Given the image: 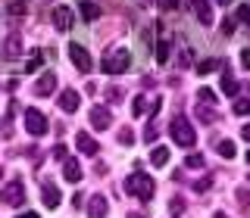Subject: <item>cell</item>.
Segmentation results:
<instances>
[{
    "instance_id": "7c38bea8",
    "label": "cell",
    "mask_w": 250,
    "mask_h": 218,
    "mask_svg": "<svg viewBox=\"0 0 250 218\" xmlns=\"http://www.w3.org/2000/svg\"><path fill=\"white\" fill-rule=\"evenodd\" d=\"M53 25L60 31H69L72 28V10H69V6H57V10H53Z\"/></svg>"
},
{
    "instance_id": "ffe728a7",
    "label": "cell",
    "mask_w": 250,
    "mask_h": 218,
    "mask_svg": "<svg viewBox=\"0 0 250 218\" xmlns=\"http://www.w3.org/2000/svg\"><path fill=\"white\" fill-rule=\"evenodd\" d=\"M197 115H200V122H207V125H213L219 115L213 112V106H203V103H197Z\"/></svg>"
},
{
    "instance_id": "f6af8a7d",
    "label": "cell",
    "mask_w": 250,
    "mask_h": 218,
    "mask_svg": "<svg viewBox=\"0 0 250 218\" xmlns=\"http://www.w3.org/2000/svg\"><path fill=\"white\" fill-rule=\"evenodd\" d=\"M247 162H250V150H247Z\"/></svg>"
},
{
    "instance_id": "484cf974",
    "label": "cell",
    "mask_w": 250,
    "mask_h": 218,
    "mask_svg": "<svg viewBox=\"0 0 250 218\" xmlns=\"http://www.w3.org/2000/svg\"><path fill=\"white\" fill-rule=\"evenodd\" d=\"M169 215H175V218H178V215H185V202L178 200V197L169 202Z\"/></svg>"
},
{
    "instance_id": "d6986e66",
    "label": "cell",
    "mask_w": 250,
    "mask_h": 218,
    "mask_svg": "<svg viewBox=\"0 0 250 218\" xmlns=\"http://www.w3.org/2000/svg\"><path fill=\"white\" fill-rule=\"evenodd\" d=\"M82 16H84V22H94L100 16V6L91 3V0H82Z\"/></svg>"
},
{
    "instance_id": "e0dca14e",
    "label": "cell",
    "mask_w": 250,
    "mask_h": 218,
    "mask_svg": "<svg viewBox=\"0 0 250 218\" xmlns=\"http://www.w3.org/2000/svg\"><path fill=\"white\" fill-rule=\"evenodd\" d=\"M3 53H6V59H16L22 53V44H19V37H6V44H3Z\"/></svg>"
},
{
    "instance_id": "44dd1931",
    "label": "cell",
    "mask_w": 250,
    "mask_h": 218,
    "mask_svg": "<svg viewBox=\"0 0 250 218\" xmlns=\"http://www.w3.org/2000/svg\"><path fill=\"white\" fill-rule=\"evenodd\" d=\"M219 156H222V159H234V144L231 140H219Z\"/></svg>"
},
{
    "instance_id": "f546056e",
    "label": "cell",
    "mask_w": 250,
    "mask_h": 218,
    "mask_svg": "<svg viewBox=\"0 0 250 218\" xmlns=\"http://www.w3.org/2000/svg\"><path fill=\"white\" fill-rule=\"evenodd\" d=\"M188 168H203V156L191 153V156H188Z\"/></svg>"
},
{
    "instance_id": "836d02e7",
    "label": "cell",
    "mask_w": 250,
    "mask_h": 218,
    "mask_svg": "<svg viewBox=\"0 0 250 218\" xmlns=\"http://www.w3.org/2000/svg\"><path fill=\"white\" fill-rule=\"evenodd\" d=\"M222 35H234V22L231 19H222Z\"/></svg>"
},
{
    "instance_id": "2e32d148",
    "label": "cell",
    "mask_w": 250,
    "mask_h": 218,
    "mask_svg": "<svg viewBox=\"0 0 250 218\" xmlns=\"http://www.w3.org/2000/svg\"><path fill=\"white\" fill-rule=\"evenodd\" d=\"M166 162H169V150H166V146H153V150H150V165L163 168Z\"/></svg>"
},
{
    "instance_id": "bcb514c9",
    "label": "cell",
    "mask_w": 250,
    "mask_h": 218,
    "mask_svg": "<svg viewBox=\"0 0 250 218\" xmlns=\"http://www.w3.org/2000/svg\"><path fill=\"white\" fill-rule=\"evenodd\" d=\"M0 175H3V168H0Z\"/></svg>"
},
{
    "instance_id": "83f0119b",
    "label": "cell",
    "mask_w": 250,
    "mask_h": 218,
    "mask_svg": "<svg viewBox=\"0 0 250 218\" xmlns=\"http://www.w3.org/2000/svg\"><path fill=\"white\" fill-rule=\"evenodd\" d=\"M191 59H194V53H191V50H178V59H175V62L185 69V66H191Z\"/></svg>"
},
{
    "instance_id": "f35d334b",
    "label": "cell",
    "mask_w": 250,
    "mask_h": 218,
    "mask_svg": "<svg viewBox=\"0 0 250 218\" xmlns=\"http://www.w3.org/2000/svg\"><path fill=\"white\" fill-rule=\"evenodd\" d=\"M38 66H41V56H35V59H31V62H28V66H25V72H35V69H38Z\"/></svg>"
},
{
    "instance_id": "4dcf8cb0",
    "label": "cell",
    "mask_w": 250,
    "mask_h": 218,
    "mask_svg": "<svg viewBox=\"0 0 250 218\" xmlns=\"http://www.w3.org/2000/svg\"><path fill=\"white\" fill-rule=\"evenodd\" d=\"M234 112H238V115H247L250 112V100H238V103H234Z\"/></svg>"
},
{
    "instance_id": "603a6c76",
    "label": "cell",
    "mask_w": 250,
    "mask_h": 218,
    "mask_svg": "<svg viewBox=\"0 0 250 218\" xmlns=\"http://www.w3.org/2000/svg\"><path fill=\"white\" fill-rule=\"evenodd\" d=\"M197 100H200L203 106H213V103H216V93L209 91V88H200V93H197Z\"/></svg>"
},
{
    "instance_id": "d6a6232c",
    "label": "cell",
    "mask_w": 250,
    "mask_h": 218,
    "mask_svg": "<svg viewBox=\"0 0 250 218\" xmlns=\"http://www.w3.org/2000/svg\"><path fill=\"white\" fill-rule=\"evenodd\" d=\"M66 150H69L66 144H57L53 146V159H66Z\"/></svg>"
},
{
    "instance_id": "b9f144b4",
    "label": "cell",
    "mask_w": 250,
    "mask_h": 218,
    "mask_svg": "<svg viewBox=\"0 0 250 218\" xmlns=\"http://www.w3.org/2000/svg\"><path fill=\"white\" fill-rule=\"evenodd\" d=\"M216 3H219V6H229V3H231V0H216Z\"/></svg>"
},
{
    "instance_id": "e575fe53",
    "label": "cell",
    "mask_w": 250,
    "mask_h": 218,
    "mask_svg": "<svg viewBox=\"0 0 250 218\" xmlns=\"http://www.w3.org/2000/svg\"><path fill=\"white\" fill-rule=\"evenodd\" d=\"M241 66L250 72V47H247V50H241Z\"/></svg>"
},
{
    "instance_id": "52a82bcc",
    "label": "cell",
    "mask_w": 250,
    "mask_h": 218,
    "mask_svg": "<svg viewBox=\"0 0 250 218\" xmlns=\"http://www.w3.org/2000/svg\"><path fill=\"white\" fill-rule=\"evenodd\" d=\"M88 215H91V218H106V215H109V202H106V197H100V193L88 197Z\"/></svg>"
},
{
    "instance_id": "ac0fdd59",
    "label": "cell",
    "mask_w": 250,
    "mask_h": 218,
    "mask_svg": "<svg viewBox=\"0 0 250 218\" xmlns=\"http://www.w3.org/2000/svg\"><path fill=\"white\" fill-rule=\"evenodd\" d=\"M222 91L225 93H238V81H234L231 72H229V62L222 66Z\"/></svg>"
},
{
    "instance_id": "d4e9b609",
    "label": "cell",
    "mask_w": 250,
    "mask_h": 218,
    "mask_svg": "<svg viewBox=\"0 0 250 218\" xmlns=\"http://www.w3.org/2000/svg\"><path fill=\"white\" fill-rule=\"evenodd\" d=\"M25 10H28L25 0H10V13L13 16H25Z\"/></svg>"
},
{
    "instance_id": "74e56055",
    "label": "cell",
    "mask_w": 250,
    "mask_h": 218,
    "mask_svg": "<svg viewBox=\"0 0 250 218\" xmlns=\"http://www.w3.org/2000/svg\"><path fill=\"white\" fill-rule=\"evenodd\" d=\"M106 97H109V100H122V91H119V88H109Z\"/></svg>"
},
{
    "instance_id": "ab89813d",
    "label": "cell",
    "mask_w": 250,
    "mask_h": 218,
    "mask_svg": "<svg viewBox=\"0 0 250 218\" xmlns=\"http://www.w3.org/2000/svg\"><path fill=\"white\" fill-rule=\"evenodd\" d=\"M241 137H244L247 144H250V125H244V128H241Z\"/></svg>"
},
{
    "instance_id": "ba28073f",
    "label": "cell",
    "mask_w": 250,
    "mask_h": 218,
    "mask_svg": "<svg viewBox=\"0 0 250 218\" xmlns=\"http://www.w3.org/2000/svg\"><path fill=\"white\" fill-rule=\"evenodd\" d=\"M78 106H82V97H78L75 88H66L60 93V109H62V112H75Z\"/></svg>"
},
{
    "instance_id": "1f68e13d",
    "label": "cell",
    "mask_w": 250,
    "mask_h": 218,
    "mask_svg": "<svg viewBox=\"0 0 250 218\" xmlns=\"http://www.w3.org/2000/svg\"><path fill=\"white\" fill-rule=\"evenodd\" d=\"M238 19H241V22H247V25H250V3H244V6L238 10Z\"/></svg>"
},
{
    "instance_id": "7a4b0ae2",
    "label": "cell",
    "mask_w": 250,
    "mask_h": 218,
    "mask_svg": "<svg viewBox=\"0 0 250 218\" xmlns=\"http://www.w3.org/2000/svg\"><path fill=\"white\" fill-rule=\"evenodd\" d=\"M128 66H131V56H128V50H125V47H113V50L100 59V69H104L106 75H122Z\"/></svg>"
},
{
    "instance_id": "8fae6325",
    "label": "cell",
    "mask_w": 250,
    "mask_h": 218,
    "mask_svg": "<svg viewBox=\"0 0 250 218\" xmlns=\"http://www.w3.org/2000/svg\"><path fill=\"white\" fill-rule=\"evenodd\" d=\"M194 16L200 19V25H213V10H209V0H191Z\"/></svg>"
},
{
    "instance_id": "f1b7e54d",
    "label": "cell",
    "mask_w": 250,
    "mask_h": 218,
    "mask_svg": "<svg viewBox=\"0 0 250 218\" xmlns=\"http://www.w3.org/2000/svg\"><path fill=\"white\" fill-rule=\"evenodd\" d=\"M119 144H125V146L135 144V134H131V128H122V131H119Z\"/></svg>"
},
{
    "instance_id": "277c9868",
    "label": "cell",
    "mask_w": 250,
    "mask_h": 218,
    "mask_svg": "<svg viewBox=\"0 0 250 218\" xmlns=\"http://www.w3.org/2000/svg\"><path fill=\"white\" fill-rule=\"evenodd\" d=\"M69 59H72V66H75L82 75H88L91 69H94V62H91V53L84 50L82 44H69Z\"/></svg>"
},
{
    "instance_id": "9c48e42d",
    "label": "cell",
    "mask_w": 250,
    "mask_h": 218,
    "mask_svg": "<svg viewBox=\"0 0 250 218\" xmlns=\"http://www.w3.org/2000/svg\"><path fill=\"white\" fill-rule=\"evenodd\" d=\"M109 122H113V115H109L106 106H94V109H91V125H94L97 131H106Z\"/></svg>"
},
{
    "instance_id": "9a60e30c",
    "label": "cell",
    "mask_w": 250,
    "mask_h": 218,
    "mask_svg": "<svg viewBox=\"0 0 250 218\" xmlns=\"http://www.w3.org/2000/svg\"><path fill=\"white\" fill-rule=\"evenodd\" d=\"M75 146H78V150H82L84 156H94V153L100 150V146L94 144V137H91V134H84V131H78V134H75Z\"/></svg>"
},
{
    "instance_id": "60d3db41",
    "label": "cell",
    "mask_w": 250,
    "mask_h": 218,
    "mask_svg": "<svg viewBox=\"0 0 250 218\" xmlns=\"http://www.w3.org/2000/svg\"><path fill=\"white\" fill-rule=\"evenodd\" d=\"M16 218H38L35 212H25V215H16Z\"/></svg>"
},
{
    "instance_id": "6da1fadb",
    "label": "cell",
    "mask_w": 250,
    "mask_h": 218,
    "mask_svg": "<svg viewBox=\"0 0 250 218\" xmlns=\"http://www.w3.org/2000/svg\"><path fill=\"white\" fill-rule=\"evenodd\" d=\"M122 190L131 193V197H138V200H144V202H150L156 184H153L150 175H141V171H135V175H128V178L122 181Z\"/></svg>"
},
{
    "instance_id": "8d00e7d4",
    "label": "cell",
    "mask_w": 250,
    "mask_h": 218,
    "mask_svg": "<svg viewBox=\"0 0 250 218\" xmlns=\"http://www.w3.org/2000/svg\"><path fill=\"white\" fill-rule=\"evenodd\" d=\"M207 187H209V178H203V181H194V190H197V193L207 190Z\"/></svg>"
},
{
    "instance_id": "d590c367",
    "label": "cell",
    "mask_w": 250,
    "mask_h": 218,
    "mask_svg": "<svg viewBox=\"0 0 250 218\" xmlns=\"http://www.w3.org/2000/svg\"><path fill=\"white\" fill-rule=\"evenodd\" d=\"M144 137H147V144H150V140H156V125H147V131H144Z\"/></svg>"
},
{
    "instance_id": "7402d4cb",
    "label": "cell",
    "mask_w": 250,
    "mask_h": 218,
    "mask_svg": "<svg viewBox=\"0 0 250 218\" xmlns=\"http://www.w3.org/2000/svg\"><path fill=\"white\" fill-rule=\"evenodd\" d=\"M147 109H150V103H147V97H135V103H131V112H135V115H144Z\"/></svg>"
},
{
    "instance_id": "5bb4252c",
    "label": "cell",
    "mask_w": 250,
    "mask_h": 218,
    "mask_svg": "<svg viewBox=\"0 0 250 218\" xmlns=\"http://www.w3.org/2000/svg\"><path fill=\"white\" fill-rule=\"evenodd\" d=\"M41 197H44V206H47V209H57V206H60V200H62V197H60V187H57V184H50V181L41 187Z\"/></svg>"
},
{
    "instance_id": "cb8c5ba5",
    "label": "cell",
    "mask_w": 250,
    "mask_h": 218,
    "mask_svg": "<svg viewBox=\"0 0 250 218\" xmlns=\"http://www.w3.org/2000/svg\"><path fill=\"white\" fill-rule=\"evenodd\" d=\"M156 62H169V44L166 41L156 44Z\"/></svg>"
},
{
    "instance_id": "7bdbcfd3",
    "label": "cell",
    "mask_w": 250,
    "mask_h": 218,
    "mask_svg": "<svg viewBox=\"0 0 250 218\" xmlns=\"http://www.w3.org/2000/svg\"><path fill=\"white\" fill-rule=\"evenodd\" d=\"M213 218H229V215H225V212H216V215H213Z\"/></svg>"
},
{
    "instance_id": "3957f363",
    "label": "cell",
    "mask_w": 250,
    "mask_h": 218,
    "mask_svg": "<svg viewBox=\"0 0 250 218\" xmlns=\"http://www.w3.org/2000/svg\"><path fill=\"white\" fill-rule=\"evenodd\" d=\"M169 134H172V140H175L178 146H194V140H197V134H194V125L185 119V115H175V119L169 122Z\"/></svg>"
},
{
    "instance_id": "8992f818",
    "label": "cell",
    "mask_w": 250,
    "mask_h": 218,
    "mask_svg": "<svg viewBox=\"0 0 250 218\" xmlns=\"http://www.w3.org/2000/svg\"><path fill=\"white\" fill-rule=\"evenodd\" d=\"M25 131H28V134H35V137L47 134V119H44V112H38V109H25Z\"/></svg>"
},
{
    "instance_id": "ee69618b",
    "label": "cell",
    "mask_w": 250,
    "mask_h": 218,
    "mask_svg": "<svg viewBox=\"0 0 250 218\" xmlns=\"http://www.w3.org/2000/svg\"><path fill=\"white\" fill-rule=\"evenodd\" d=\"M128 218H144V215H138V212H131V215H128Z\"/></svg>"
},
{
    "instance_id": "30bf717a",
    "label": "cell",
    "mask_w": 250,
    "mask_h": 218,
    "mask_svg": "<svg viewBox=\"0 0 250 218\" xmlns=\"http://www.w3.org/2000/svg\"><path fill=\"white\" fill-rule=\"evenodd\" d=\"M53 91H57V75L44 72L41 78H38V84H35V93L38 97H47V93H53Z\"/></svg>"
},
{
    "instance_id": "5b68a950",
    "label": "cell",
    "mask_w": 250,
    "mask_h": 218,
    "mask_svg": "<svg viewBox=\"0 0 250 218\" xmlns=\"http://www.w3.org/2000/svg\"><path fill=\"white\" fill-rule=\"evenodd\" d=\"M0 200L6 202V206H22V200H25V184L22 181H10L0 190Z\"/></svg>"
},
{
    "instance_id": "4fadbf2b",
    "label": "cell",
    "mask_w": 250,
    "mask_h": 218,
    "mask_svg": "<svg viewBox=\"0 0 250 218\" xmlns=\"http://www.w3.org/2000/svg\"><path fill=\"white\" fill-rule=\"evenodd\" d=\"M62 178H66V181L69 184H78V181H82V165H78V162L75 159H62Z\"/></svg>"
},
{
    "instance_id": "4316f807",
    "label": "cell",
    "mask_w": 250,
    "mask_h": 218,
    "mask_svg": "<svg viewBox=\"0 0 250 218\" xmlns=\"http://www.w3.org/2000/svg\"><path fill=\"white\" fill-rule=\"evenodd\" d=\"M219 66L216 59H207V62H197V75H207V72H213V69Z\"/></svg>"
}]
</instances>
